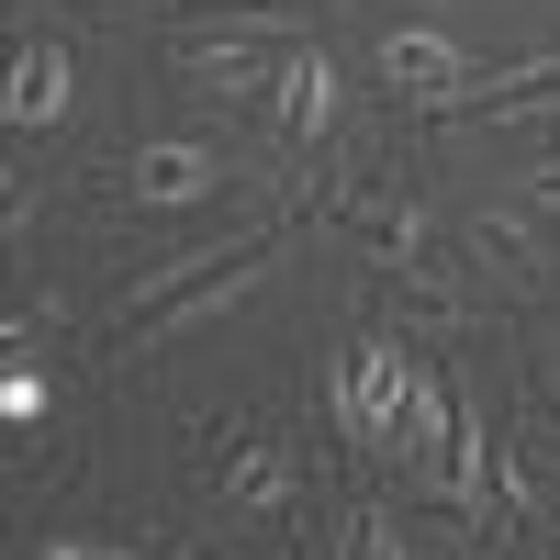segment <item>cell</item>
Returning a JSON list of instances; mask_svg holds the SVG:
<instances>
[{
	"label": "cell",
	"instance_id": "6da1fadb",
	"mask_svg": "<svg viewBox=\"0 0 560 560\" xmlns=\"http://www.w3.org/2000/svg\"><path fill=\"white\" fill-rule=\"evenodd\" d=\"M292 45H314L292 12H224V23H179L168 34V79L191 90V102H224V113H247L269 102V79Z\"/></svg>",
	"mask_w": 560,
	"mask_h": 560
},
{
	"label": "cell",
	"instance_id": "7a4b0ae2",
	"mask_svg": "<svg viewBox=\"0 0 560 560\" xmlns=\"http://www.w3.org/2000/svg\"><path fill=\"white\" fill-rule=\"evenodd\" d=\"M415 382H427V348H404L393 325H382V337H359V348L337 359V415H348V438H359L370 459L404 448V404H415Z\"/></svg>",
	"mask_w": 560,
	"mask_h": 560
},
{
	"label": "cell",
	"instance_id": "3957f363",
	"mask_svg": "<svg viewBox=\"0 0 560 560\" xmlns=\"http://www.w3.org/2000/svg\"><path fill=\"white\" fill-rule=\"evenodd\" d=\"M102 179H113V202H135V213H191V202H213L224 179H247V168L224 158L213 135H147V147H124Z\"/></svg>",
	"mask_w": 560,
	"mask_h": 560
},
{
	"label": "cell",
	"instance_id": "277c9868",
	"mask_svg": "<svg viewBox=\"0 0 560 560\" xmlns=\"http://www.w3.org/2000/svg\"><path fill=\"white\" fill-rule=\"evenodd\" d=\"M325 236H348L370 269H415L427 258V202L404 179H337L325 191Z\"/></svg>",
	"mask_w": 560,
	"mask_h": 560
},
{
	"label": "cell",
	"instance_id": "5b68a950",
	"mask_svg": "<svg viewBox=\"0 0 560 560\" xmlns=\"http://www.w3.org/2000/svg\"><path fill=\"white\" fill-rule=\"evenodd\" d=\"M459 247H471L504 292H538V280H549V224H538V202H482L471 224H459Z\"/></svg>",
	"mask_w": 560,
	"mask_h": 560
},
{
	"label": "cell",
	"instance_id": "8992f818",
	"mask_svg": "<svg viewBox=\"0 0 560 560\" xmlns=\"http://www.w3.org/2000/svg\"><path fill=\"white\" fill-rule=\"evenodd\" d=\"M269 258H280V247H247V258H224L213 280H191V292H179V303H158L147 325H124V337H135V348H168V337H202L213 314H236V303L258 292V280H269Z\"/></svg>",
	"mask_w": 560,
	"mask_h": 560
},
{
	"label": "cell",
	"instance_id": "52a82bcc",
	"mask_svg": "<svg viewBox=\"0 0 560 560\" xmlns=\"http://www.w3.org/2000/svg\"><path fill=\"white\" fill-rule=\"evenodd\" d=\"M258 113L292 135V147H325V135H337V57H325V45H292Z\"/></svg>",
	"mask_w": 560,
	"mask_h": 560
},
{
	"label": "cell",
	"instance_id": "ba28073f",
	"mask_svg": "<svg viewBox=\"0 0 560 560\" xmlns=\"http://www.w3.org/2000/svg\"><path fill=\"white\" fill-rule=\"evenodd\" d=\"M370 68H382V90H393V102H438L448 79H471V57H459L438 23H393L382 45H370Z\"/></svg>",
	"mask_w": 560,
	"mask_h": 560
},
{
	"label": "cell",
	"instance_id": "9c48e42d",
	"mask_svg": "<svg viewBox=\"0 0 560 560\" xmlns=\"http://www.w3.org/2000/svg\"><path fill=\"white\" fill-rule=\"evenodd\" d=\"M292 493H303V459L280 438H247L236 459H224V482H213V516H280Z\"/></svg>",
	"mask_w": 560,
	"mask_h": 560
},
{
	"label": "cell",
	"instance_id": "30bf717a",
	"mask_svg": "<svg viewBox=\"0 0 560 560\" xmlns=\"http://www.w3.org/2000/svg\"><path fill=\"white\" fill-rule=\"evenodd\" d=\"M459 325H471V292H459L448 269H427V258L393 269V337H404V348H448Z\"/></svg>",
	"mask_w": 560,
	"mask_h": 560
},
{
	"label": "cell",
	"instance_id": "8fae6325",
	"mask_svg": "<svg viewBox=\"0 0 560 560\" xmlns=\"http://www.w3.org/2000/svg\"><path fill=\"white\" fill-rule=\"evenodd\" d=\"M68 102H79V68H68V45L57 34H23V57H12V113L23 135H45V124H68Z\"/></svg>",
	"mask_w": 560,
	"mask_h": 560
},
{
	"label": "cell",
	"instance_id": "7c38bea8",
	"mask_svg": "<svg viewBox=\"0 0 560 560\" xmlns=\"http://www.w3.org/2000/svg\"><path fill=\"white\" fill-rule=\"evenodd\" d=\"M45 415V370H12V382H0V427H34Z\"/></svg>",
	"mask_w": 560,
	"mask_h": 560
},
{
	"label": "cell",
	"instance_id": "4fadbf2b",
	"mask_svg": "<svg viewBox=\"0 0 560 560\" xmlns=\"http://www.w3.org/2000/svg\"><path fill=\"white\" fill-rule=\"evenodd\" d=\"M527 202H538V224L560 236V168H527Z\"/></svg>",
	"mask_w": 560,
	"mask_h": 560
},
{
	"label": "cell",
	"instance_id": "5bb4252c",
	"mask_svg": "<svg viewBox=\"0 0 560 560\" xmlns=\"http://www.w3.org/2000/svg\"><path fill=\"white\" fill-rule=\"evenodd\" d=\"M45 560H135V549H45Z\"/></svg>",
	"mask_w": 560,
	"mask_h": 560
},
{
	"label": "cell",
	"instance_id": "9a60e30c",
	"mask_svg": "<svg viewBox=\"0 0 560 560\" xmlns=\"http://www.w3.org/2000/svg\"><path fill=\"white\" fill-rule=\"evenodd\" d=\"M549 438H560V427H549Z\"/></svg>",
	"mask_w": 560,
	"mask_h": 560
}]
</instances>
